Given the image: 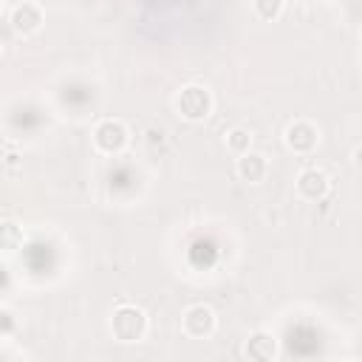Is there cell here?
I'll return each instance as SVG.
<instances>
[{
  "label": "cell",
  "mask_w": 362,
  "mask_h": 362,
  "mask_svg": "<svg viewBox=\"0 0 362 362\" xmlns=\"http://www.w3.org/2000/svg\"><path fill=\"white\" fill-rule=\"evenodd\" d=\"M14 223H6L3 226V249H6V255H11L14 252Z\"/></svg>",
  "instance_id": "4fadbf2b"
},
{
  "label": "cell",
  "mask_w": 362,
  "mask_h": 362,
  "mask_svg": "<svg viewBox=\"0 0 362 362\" xmlns=\"http://www.w3.org/2000/svg\"><path fill=\"white\" fill-rule=\"evenodd\" d=\"M173 105H175V110H178L181 119H187V122H204L212 113V93H209L206 85H195L192 82V85H184L175 93Z\"/></svg>",
  "instance_id": "7a4b0ae2"
},
{
  "label": "cell",
  "mask_w": 362,
  "mask_h": 362,
  "mask_svg": "<svg viewBox=\"0 0 362 362\" xmlns=\"http://www.w3.org/2000/svg\"><path fill=\"white\" fill-rule=\"evenodd\" d=\"M235 173H238V178L246 181V184H260V181L269 175V161H266L263 153L249 150V153L238 156V161H235Z\"/></svg>",
  "instance_id": "ba28073f"
},
{
  "label": "cell",
  "mask_w": 362,
  "mask_h": 362,
  "mask_svg": "<svg viewBox=\"0 0 362 362\" xmlns=\"http://www.w3.org/2000/svg\"><path fill=\"white\" fill-rule=\"evenodd\" d=\"M283 6H286V0H252V11H255V17L263 20V23L277 20V17L283 14Z\"/></svg>",
  "instance_id": "8fae6325"
},
{
  "label": "cell",
  "mask_w": 362,
  "mask_h": 362,
  "mask_svg": "<svg viewBox=\"0 0 362 362\" xmlns=\"http://www.w3.org/2000/svg\"><path fill=\"white\" fill-rule=\"evenodd\" d=\"M283 141H286V147H288L291 153L305 156V153H311V150L320 144V127H317L314 122H308V119H294V122L286 127Z\"/></svg>",
  "instance_id": "5b68a950"
},
{
  "label": "cell",
  "mask_w": 362,
  "mask_h": 362,
  "mask_svg": "<svg viewBox=\"0 0 362 362\" xmlns=\"http://www.w3.org/2000/svg\"><path fill=\"white\" fill-rule=\"evenodd\" d=\"M8 25L20 34V37H31L42 28V11L37 3H17L11 11H8Z\"/></svg>",
  "instance_id": "52a82bcc"
},
{
  "label": "cell",
  "mask_w": 362,
  "mask_h": 362,
  "mask_svg": "<svg viewBox=\"0 0 362 362\" xmlns=\"http://www.w3.org/2000/svg\"><path fill=\"white\" fill-rule=\"evenodd\" d=\"M294 189H297V195L303 201H322L328 195V189H331V178L320 167H305V170L297 173Z\"/></svg>",
  "instance_id": "8992f818"
},
{
  "label": "cell",
  "mask_w": 362,
  "mask_h": 362,
  "mask_svg": "<svg viewBox=\"0 0 362 362\" xmlns=\"http://www.w3.org/2000/svg\"><path fill=\"white\" fill-rule=\"evenodd\" d=\"M130 141V130L122 119H102L93 127V147L105 156H119Z\"/></svg>",
  "instance_id": "3957f363"
},
{
  "label": "cell",
  "mask_w": 362,
  "mask_h": 362,
  "mask_svg": "<svg viewBox=\"0 0 362 362\" xmlns=\"http://www.w3.org/2000/svg\"><path fill=\"white\" fill-rule=\"evenodd\" d=\"M11 331H14V314H11L8 305H3V308H0V334L8 337Z\"/></svg>",
  "instance_id": "7c38bea8"
},
{
  "label": "cell",
  "mask_w": 362,
  "mask_h": 362,
  "mask_svg": "<svg viewBox=\"0 0 362 362\" xmlns=\"http://www.w3.org/2000/svg\"><path fill=\"white\" fill-rule=\"evenodd\" d=\"M243 354H246L249 359L269 362V359H274V356H277V342H274V337H272V334H266V331H255V334L246 339Z\"/></svg>",
  "instance_id": "9c48e42d"
},
{
  "label": "cell",
  "mask_w": 362,
  "mask_h": 362,
  "mask_svg": "<svg viewBox=\"0 0 362 362\" xmlns=\"http://www.w3.org/2000/svg\"><path fill=\"white\" fill-rule=\"evenodd\" d=\"M110 334L119 342H139V339H144V334H147L144 311L139 305H130V303L116 305L113 314H110Z\"/></svg>",
  "instance_id": "6da1fadb"
},
{
  "label": "cell",
  "mask_w": 362,
  "mask_h": 362,
  "mask_svg": "<svg viewBox=\"0 0 362 362\" xmlns=\"http://www.w3.org/2000/svg\"><path fill=\"white\" fill-rule=\"evenodd\" d=\"M223 141H226V150L235 153V156H243V153L252 150V133L246 127H229Z\"/></svg>",
  "instance_id": "30bf717a"
},
{
  "label": "cell",
  "mask_w": 362,
  "mask_h": 362,
  "mask_svg": "<svg viewBox=\"0 0 362 362\" xmlns=\"http://www.w3.org/2000/svg\"><path fill=\"white\" fill-rule=\"evenodd\" d=\"M215 325H218V317H215V311L206 303H195V305H189L181 314V331L189 339H206V337H212L215 334Z\"/></svg>",
  "instance_id": "277c9868"
}]
</instances>
